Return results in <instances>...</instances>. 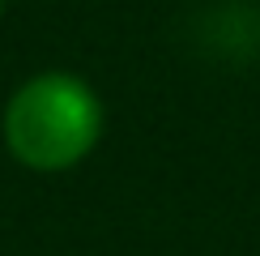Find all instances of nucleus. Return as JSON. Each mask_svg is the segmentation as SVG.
I'll return each mask as SVG.
<instances>
[{"label": "nucleus", "mask_w": 260, "mask_h": 256, "mask_svg": "<svg viewBox=\"0 0 260 256\" xmlns=\"http://www.w3.org/2000/svg\"><path fill=\"white\" fill-rule=\"evenodd\" d=\"M103 137V103L77 73H39L5 107V145L30 171H69Z\"/></svg>", "instance_id": "1"}]
</instances>
